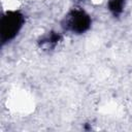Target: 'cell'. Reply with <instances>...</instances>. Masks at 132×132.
Instances as JSON below:
<instances>
[{
    "label": "cell",
    "mask_w": 132,
    "mask_h": 132,
    "mask_svg": "<svg viewBox=\"0 0 132 132\" xmlns=\"http://www.w3.org/2000/svg\"><path fill=\"white\" fill-rule=\"evenodd\" d=\"M24 23L23 15L18 11H9L7 12L1 21V40L2 42H6L12 39L18 32L20 31L22 25Z\"/></svg>",
    "instance_id": "cell-1"
},
{
    "label": "cell",
    "mask_w": 132,
    "mask_h": 132,
    "mask_svg": "<svg viewBox=\"0 0 132 132\" xmlns=\"http://www.w3.org/2000/svg\"><path fill=\"white\" fill-rule=\"evenodd\" d=\"M124 2H125V0H109V3H108L109 9L114 14H118V13L122 12L123 7H124Z\"/></svg>",
    "instance_id": "cell-3"
},
{
    "label": "cell",
    "mask_w": 132,
    "mask_h": 132,
    "mask_svg": "<svg viewBox=\"0 0 132 132\" xmlns=\"http://www.w3.org/2000/svg\"><path fill=\"white\" fill-rule=\"evenodd\" d=\"M91 25L90 16L81 10L72 11L67 21V27L76 33H82L89 29Z\"/></svg>",
    "instance_id": "cell-2"
}]
</instances>
